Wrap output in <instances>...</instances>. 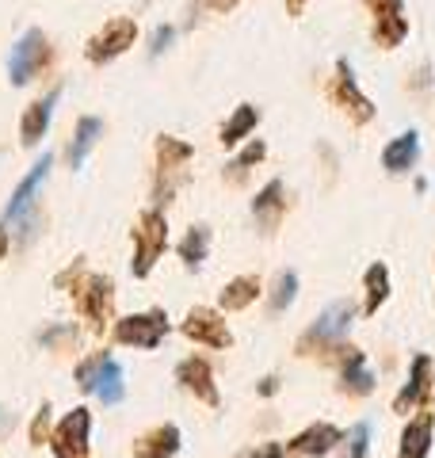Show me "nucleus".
Returning <instances> with one entry per match:
<instances>
[{"label": "nucleus", "instance_id": "f257e3e1", "mask_svg": "<svg viewBox=\"0 0 435 458\" xmlns=\"http://www.w3.org/2000/svg\"><path fill=\"white\" fill-rule=\"evenodd\" d=\"M54 62V50H50V42H47V35L38 31V27H31L16 47H12V57H8V81L16 84H31L42 69H47Z\"/></svg>", "mask_w": 435, "mask_h": 458}, {"label": "nucleus", "instance_id": "f03ea898", "mask_svg": "<svg viewBox=\"0 0 435 458\" xmlns=\"http://www.w3.org/2000/svg\"><path fill=\"white\" fill-rule=\"evenodd\" d=\"M168 245V222L161 210H145L134 229V276H149L157 256Z\"/></svg>", "mask_w": 435, "mask_h": 458}, {"label": "nucleus", "instance_id": "7ed1b4c3", "mask_svg": "<svg viewBox=\"0 0 435 458\" xmlns=\"http://www.w3.org/2000/svg\"><path fill=\"white\" fill-rule=\"evenodd\" d=\"M134 42H138V23L126 20V16H115V20H107L104 27H99V35L89 38V50L84 54H89L92 65H107L119 54H126Z\"/></svg>", "mask_w": 435, "mask_h": 458}, {"label": "nucleus", "instance_id": "20e7f679", "mask_svg": "<svg viewBox=\"0 0 435 458\" xmlns=\"http://www.w3.org/2000/svg\"><path fill=\"white\" fill-rule=\"evenodd\" d=\"M332 104H337L355 126H367V123L374 119V104L359 92L355 73H352V62H347V57H340V62H337V81H332Z\"/></svg>", "mask_w": 435, "mask_h": 458}, {"label": "nucleus", "instance_id": "39448f33", "mask_svg": "<svg viewBox=\"0 0 435 458\" xmlns=\"http://www.w3.org/2000/svg\"><path fill=\"white\" fill-rule=\"evenodd\" d=\"M168 336V318L165 310H149V313H134L115 325V340L130 344V348H157Z\"/></svg>", "mask_w": 435, "mask_h": 458}, {"label": "nucleus", "instance_id": "423d86ee", "mask_svg": "<svg viewBox=\"0 0 435 458\" xmlns=\"http://www.w3.org/2000/svg\"><path fill=\"white\" fill-rule=\"evenodd\" d=\"M374 16V42L382 50H394L409 38V20H405V0H371Z\"/></svg>", "mask_w": 435, "mask_h": 458}, {"label": "nucleus", "instance_id": "0eeeda50", "mask_svg": "<svg viewBox=\"0 0 435 458\" xmlns=\"http://www.w3.org/2000/svg\"><path fill=\"white\" fill-rule=\"evenodd\" d=\"M89 432H92V412L89 409H72L69 417L57 424V432L50 439V447L57 458H84L89 454Z\"/></svg>", "mask_w": 435, "mask_h": 458}, {"label": "nucleus", "instance_id": "6e6552de", "mask_svg": "<svg viewBox=\"0 0 435 458\" xmlns=\"http://www.w3.org/2000/svg\"><path fill=\"white\" fill-rule=\"evenodd\" d=\"M183 333L195 344H207V348H229L234 344V333L226 328L222 313H214V310H192L183 321Z\"/></svg>", "mask_w": 435, "mask_h": 458}, {"label": "nucleus", "instance_id": "1a4fd4ad", "mask_svg": "<svg viewBox=\"0 0 435 458\" xmlns=\"http://www.w3.org/2000/svg\"><path fill=\"white\" fill-rule=\"evenodd\" d=\"M81 286H84V291H77V306H81V313H84V318H89L96 328H104L107 310H111V279H104V276H89Z\"/></svg>", "mask_w": 435, "mask_h": 458}, {"label": "nucleus", "instance_id": "9d476101", "mask_svg": "<svg viewBox=\"0 0 435 458\" xmlns=\"http://www.w3.org/2000/svg\"><path fill=\"white\" fill-rule=\"evenodd\" d=\"M352 321H355L352 302H332L321 318H317V325L310 328V344H337L347 328H352Z\"/></svg>", "mask_w": 435, "mask_h": 458}, {"label": "nucleus", "instance_id": "9b49d317", "mask_svg": "<svg viewBox=\"0 0 435 458\" xmlns=\"http://www.w3.org/2000/svg\"><path fill=\"white\" fill-rule=\"evenodd\" d=\"M57 99H62V89H54L50 96H42V99H35V104L27 107L23 123H20V138H23V146H38L42 134L50 131V119H54Z\"/></svg>", "mask_w": 435, "mask_h": 458}, {"label": "nucleus", "instance_id": "f8f14e48", "mask_svg": "<svg viewBox=\"0 0 435 458\" xmlns=\"http://www.w3.org/2000/svg\"><path fill=\"white\" fill-rule=\"evenodd\" d=\"M50 168H54V157H50V153H42L38 161H35V168H31V172H27V176L20 180L16 195H12V203H8V210H4L8 218H20V214L35 203V195H38V188H42V180L50 176Z\"/></svg>", "mask_w": 435, "mask_h": 458}, {"label": "nucleus", "instance_id": "ddd939ff", "mask_svg": "<svg viewBox=\"0 0 435 458\" xmlns=\"http://www.w3.org/2000/svg\"><path fill=\"white\" fill-rule=\"evenodd\" d=\"M428 390H431V360H428V355H416L413 367H409V382H405V390L397 394L394 409H397V412L416 409L420 401L428 397Z\"/></svg>", "mask_w": 435, "mask_h": 458}, {"label": "nucleus", "instance_id": "4468645a", "mask_svg": "<svg viewBox=\"0 0 435 458\" xmlns=\"http://www.w3.org/2000/svg\"><path fill=\"white\" fill-rule=\"evenodd\" d=\"M176 378L192 390L195 397H202L207 405L214 409L218 405V390H214V375H210V367L202 363V355H192V360H183L180 367H176Z\"/></svg>", "mask_w": 435, "mask_h": 458}, {"label": "nucleus", "instance_id": "2eb2a0df", "mask_svg": "<svg viewBox=\"0 0 435 458\" xmlns=\"http://www.w3.org/2000/svg\"><path fill=\"white\" fill-rule=\"evenodd\" d=\"M416 157H420V134L416 131H405V134H397L382 149V168L397 176V172H409L416 165Z\"/></svg>", "mask_w": 435, "mask_h": 458}, {"label": "nucleus", "instance_id": "dca6fc26", "mask_svg": "<svg viewBox=\"0 0 435 458\" xmlns=\"http://www.w3.org/2000/svg\"><path fill=\"white\" fill-rule=\"evenodd\" d=\"M283 210H286V188H283V180H271L268 188L252 199V214L264 229H275L283 218Z\"/></svg>", "mask_w": 435, "mask_h": 458}, {"label": "nucleus", "instance_id": "f3484780", "mask_svg": "<svg viewBox=\"0 0 435 458\" xmlns=\"http://www.w3.org/2000/svg\"><path fill=\"white\" fill-rule=\"evenodd\" d=\"M431 428H435L431 412H420L416 420H409V428H405V436H401L397 458H428V451H431Z\"/></svg>", "mask_w": 435, "mask_h": 458}, {"label": "nucleus", "instance_id": "a211bd4d", "mask_svg": "<svg viewBox=\"0 0 435 458\" xmlns=\"http://www.w3.org/2000/svg\"><path fill=\"white\" fill-rule=\"evenodd\" d=\"M340 443V428L337 424H313V428H306L302 436H294V443H290V451L294 454H328L332 447Z\"/></svg>", "mask_w": 435, "mask_h": 458}, {"label": "nucleus", "instance_id": "6ab92c4d", "mask_svg": "<svg viewBox=\"0 0 435 458\" xmlns=\"http://www.w3.org/2000/svg\"><path fill=\"white\" fill-rule=\"evenodd\" d=\"M180 451V428L176 424H161L138 443V458H172Z\"/></svg>", "mask_w": 435, "mask_h": 458}, {"label": "nucleus", "instance_id": "aec40b11", "mask_svg": "<svg viewBox=\"0 0 435 458\" xmlns=\"http://www.w3.org/2000/svg\"><path fill=\"white\" fill-rule=\"evenodd\" d=\"M104 134V119H96V114H84L77 123V134H72V146H69V165L81 172V165L89 161V149L96 146V138Z\"/></svg>", "mask_w": 435, "mask_h": 458}, {"label": "nucleus", "instance_id": "412c9836", "mask_svg": "<svg viewBox=\"0 0 435 458\" xmlns=\"http://www.w3.org/2000/svg\"><path fill=\"white\" fill-rule=\"evenodd\" d=\"M92 394L104 401V405H119V401L126 397V386H123V367L111 360H104V367H99V375H96V382H92Z\"/></svg>", "mask_w": 435, "mask_h": 458}, {"label": "nucleus", "instance_id": "4be33fe9", "mask_svg": "<svg viewBox=\"0 0 435 458\" xmlns=\"http://www.w3.org/2000/svg\"><path fill=\"white\" fill-rule=\"evenodd\" d=\"M256 123H260L256 107H252V104H241L234 114H229V123L222 126V146H229V149L241 146V141L256 131Z\"/></svg>", "mask_w": 435, "mask_h": 458}, {"label": "nucleus", "instance_id": "5701e85b", "mask_svg": "<svg viewBox=\"0 0 435 458\" xmlns=\"http://www.w3.org/2000/svg\"><path fill=\"white\" fill-rule=\"evenodd\" d=\"M187 161H192V146H187V141H180V138H161L157 141V172H161V183L168 180L172 168H180Z\"/></svg>", "mask_w": 435, "mask_h": 458}, {"label": "nucleus", "instance_id": "b1692460", "mask_svg": "<svg viewBox=\"0 0 435 458\" xmlns=\"http://www.w3.org/2000/svg\"><path fill=\"white\" fill-rule=\"evenodd\" d=\"M340 378H344L347 390H355V394H374V375L367 370V360H362V352H347V355H344Z\"/></svg>", "mask_w": 435, "mask_h": 458}, {"label": "nucleus", "instance_id": "393cba45", "mask_svg": "<svg viewBox=\"0 0 435 458\" xmlns=\"http://www.w3.org/2000/svg\"><path fill=\"white\" fill-rule=\"evenodd\" d=\"M256 298H260V279L256 276H241L222 291V306L226 310H244V306H252Z\"/></svg>", "mask_w": 435, "mask_h": 458}, {"label": "nucleus", "instance_id": "a878e982", "mask_svg": "<svg viewBox=\"0 0 435 458\" xmlns=\"http://www.w3.org/2000/svg\"><path fill=\"white\" fill-rule=\"evenodd\" d=\"M362 283H367V306H362V310H367V313H379L382 302L389 298V271H386V264H374Z\"/></svg>", "mask_w": 435, "mask_h": 458}, {"label": "nucleus", "instance_id": "bb28decb", "mask_svg": "<svg viewBox=\"0 0 435 458\" xmlns=\"http://www.w3.org/2000/svg\"><path fill=\"white\" fill-rule=\"evenodd\" d=\"M207 249H210V233H207L202 225L187 229V237L180 241V256H183L187 267H199L202 260H207Z\"/></svg>", "mask_w": 435, "mask_h": 458}, {"label": "nucleus", "instance_id": "cd10ccee", "mask_svg": "<svg viewBox=\"0 0 435 458\" xmlns=\"http://www.w3.org/2000/svg\"><path fill=\"white\" fill-rule=\"evenodd\" d=\"M294 294H298V276L294 271H283V279H279V286H275V294H271V310L283 313L290 302H294Z\"/></svg>", "mask_w": 435, "mask_h": 458}, {"label": "nucleus", "instance_id": "c85d7f7f", "mask_svg": "<svg viewBox=\"0 0 435 458\" xmlns=\"http://www.w3.org/2000/svg\"><path fill=\"white\" fill-rule=\"evenodd\" d=\"M264 157H268V146H264V141H252V146L241 149V157H237V161L229 165V168H237V176H241V172H249L256 161H264Z\"/></svg>", "mask_w": 435, "mask_h": 458}, {"label": "nucleus", "instance_id": "c756f323", "mask_svg": "<svg viewBox=\"0 0 435 458\" xmlns=\"http://www.w3.org/2000/svg\"><path fill=\"white\" fill-rule=\"evenodd\" d=\"M104 360H107V355H92V360H84V363L77 367L81 390H89V394H92V382H96V375H99V367H104Z\"/></svg>", "mask_w": 435, "mask_h": 458}, {"label": "nucleus", "instance_id": "7c9ffc66", "mask_svg": "<svg viewBox=\"0 0 435 458\" xmlns=\"http://www.w3.org/2000/svg\"><path fill=\"white\" fill-rule=\"evenodd\" d=\"M172 42H176V27H172V23L157 27V35H153V42H149V54H153V57H161V54L172 47Z\"/></svg>", "mask_w": 435, "mask_h": 458}, {"label": "nucleus", "instance_id": "2f4dec72", "mask_svg": "<svg viewBox=\"0 0 435 458\" xmlns=\"http://www.w3.org/2000/svg\"><path fill=\"white\" fill-rule=\"evenodd\" d=\"M50 405H42L38 409V417H35V424H31V443H47V432H50Z\"/></svg>", "mask_w": 435, "mask_h": 458}, {"label": "nucleus", "instance_id": "473e14b6", "mask_svg": "<svg viewBox=\"0 0 435 458\" xmlns=\"http://www.w3.org/2000/svg\"><path fill=\"white\" fill-rule=\"evenodd\" d=\"M367 439H371V424H359L355 443H352V458H367Z\"/></svg>", "mask_w": 435, "mask_h": 458}, {"label": "nucleus", "instance_id": "72a5a7b5", "mask_svg": "<svg viewBox=\"0 0 435 458\" xmlns=\"http://www.w3.org/2000/svg\"><path fill=\"white\" fill-rule=\"evenodd\" d=\"M252 458H283V447H279V443H264V447H260Z\"/></svg>", "mask_w": 435, "mask_h": 458}, {"label": "nucleus", "instance_id": "f704fd0d", "mask_svg": "<svg viewBox=\"0 0 435 458\" xmlns=\"http://www.w3.org/2000/svg\"><path fill=\"white\" fill-rule=\"evenodd\" d=\"M12 424H16V420H12V412H8V409H0V439L12 432Z\"/></svg>", "mask_w": 435, "mask_h": 458}, {"label": "nucleus", "instance_id": "c9c22d12", "mask_svg": "<svg viewBox=\"0 0 435 458\" xmlns=\"http://www.w3.org/2000/svg\"><path fill=\"white\" fill-rule=\"evenodd\" d=\"M306 4H310V0H286V12H290V16H302Z\"/></svg>", "mask_w": 435, "mask_h": 458}, {"label": "nucleus", "instance_id": "e433bc0d", "mask_svg": "<svg viewBox=\"0 0 435 458\" xmlns=\"http://www.w3.org/2000/svg\"><path fill=\"white\" fill-rule=\"evenodd\" d=\"M207 4H210V8H218V12H229V8L237 4V0H207Z\"/></svg>", "mask_w": 435, "mask_h": 458}, {"label": "nucleus", "instance_id": "4c0bfd02", "mask_svg": "<svg viewBox=\"0 0 435 458\" xmlns=\"http://www.w3.org/2000/svg\"><path fill=\"white\" fill-rule=\"evenodd\" d=\"M4 252H8V233H4V225H0V260H4Z\"/></svg>", "mask_w": 435, "mask_h": 458}]
</instances>
